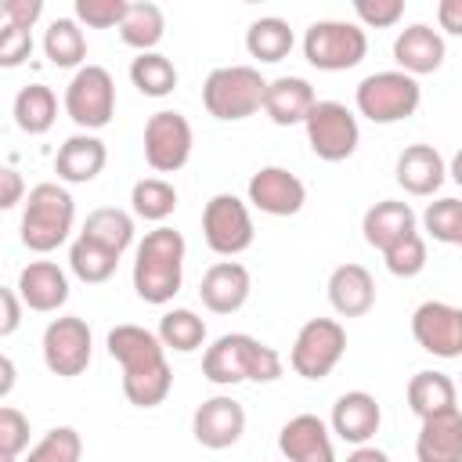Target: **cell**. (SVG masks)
<instances>
[{"mask_svg":"<svg viewBox=\"0 0 462 462\" xmlns=\"http://www.w3.org/2000/svg\"><path fill=\"white\" fill-rule=\"evenodd\" d=\"M108 357L123 368V397L134 408H159L173 390L166 346L141 325H116L108 332Z\"/></svg>","mask_w":462,"mask_h":462,"instance_id":"1","label":"cell"},{"mask_svg":"<svg viewBox=\"0 0 462 462\" xmlns=\"http://www.w3.org/2000/svg\"><path fill=\"white\" fill-rule=\"evenodd\" d=\"M282 368H285L282 354L249 332H224L202 354V375L213 386L274 383V379H282Z\"/></svg>","mask_w":462,"mask_h":462,"instance_id":"2","label":"cell"},{"mask_svg":"<svg viewBox=\"0 0 462 462\" xmlns=\"http://www.w3.org/2000/svg\"><path fill=\"white\" fill-rule=\"evenodd\" d=\"M184 253L188 245L180 231L166 224L152 227L134 253V292L152 307L170 303L184 282Z\"/></svg>","mask_w":462,"mask_h":462,"instance_id":"3","label":"cell"},{"mask_svg":"<svg viewBox=\"0 0 462 462\" xmlns=\"http://www.w3.org/2000/svg\"><path fill=\"white\" fill-rule=\"evenodd\" d=\"M72 224H76V199L61 184L43 180L29 188L18 224V238L29 253H54L58 245L69 242Z\"/></svg>","mask_w":462,"mask_h":462,"instance_id":"4","label":"cell"},{"mask_svg":"<svg viewBox=\"0 0 462 462\" xmlns=\"http://www.w3.org/2000/svg\"><path fill=\"white\" fill-rule=\"evenodd\" d=\"M263 94H267V79L253 65H220L202 83V105L220 123L249 119L253 112L263 108Z\"/></svg>","mask_w":462,"mask_h":462,"instance_id":"5","label":"cell"},{"mask_svg":"<svg viewBox=\"0 0 462 462\" xmlns=\"http://www.w3.org/2000/svg\"><path fill=\"white\" fill-rule=\"evenodd\" d=\"M354 105L368 123L390 126V123H404L419 112L422 105V87L415 76L401 72V69H386V72H372L357 83L354 90Z\"/></svg>","mask_w":462,"mask_h":462,"instance_id":"6","label":"cell"},{"mask_svg":"<svg viewBox=\"0 0 462 462\" xmlns=\"http://www.w3.org/2000/svg\"><path fill=\"white\" fill-rule=\"evenodd\" d=\"M368 54V36L357 22L321 18L303 32V58L321 72H346Z\"/></svg>","mask_w":462,"mask_h":462,"instance_id":"7","label":"cell"},{"mask_svg":"<svg viewBox=\"0 0 462 462\" xmlns=\"http://www.w3.org/2000/svg\"><path fill=\"white\" fill-rule=\"evenodd\" d=\"M65 116L83 130L94 134L112 123L116 116V79L105 65H83L72 72L65 87Z\"/></svg>","mask_w":462,"mask_h":462,"instance_id":"8","label":"cell"},{"mask_svg":"<svg viewBox=\"0 0 462 462\" xmlns=\"http://www.w3.org/2000/svg\"><path fill=\"white\" fill-rule=\"evenodd\" d=\"M346 354V328L336 318H310L300 325L292 350H289V365L300 379H325L332 375V368L343 361Z\"/></svg>","mask_w":462,"mask_h":462,"instance_id":"9","label":"cell"},{"mask_svg":"<svg viewBox=\"0 0 462 462\" xmlns=\"http://www.w3.org/2000/svg\"><path fill=\"white\" fill-rule=\"evenodd\" d=\"M307 144L321 162H343L357 152L361 144V126L357 116L343 101H318L303 123Z\"/></svg>","mask_w":462,"mask_h":462,"instance_id":"10","label":"cell"},{"mask_svg":"<svg viewBox=\"0 0 462 462\" xmlns=\"http://www.w3.org/2000/svg\"><path fill=\"white\" fill-rule=\"evenodd\" d=\"M195 144V130L184 112L177 108H159L144 123V162L155 173H177L188 166Z\"/></svg>","mask_w":462,"mask_h":462,"instance_id":"11","label":"cell"},{"mask_svg":"<svg viewBox=\"0 0 462 462\" xmlns=\"http://www.w3.org/2000/svg\"><path fill=\"white\" fill-rule=\"evenodd\" d=\"M253 217H249V206L231 195V191H220L206 202L202 209V238L206 245L217 253V256H238L253 245Z\"/></svg>","mask_w":462,"mask_h":462,"instance_id":"12","label":"cell"},{"mask_svg":"<svg viewBox=\"0 0 462 462\" xmlns=\"http://www.w3.org/2000/svg\"><path fill=\"white\" fill-rule=\"evenodd\" d=\"M40 350H43V365L61 375V379H76L87 372L90 365V354H94V336H90V325L76 314H61L54 318L47 328H43V339H40Z\"/></svg>","mask_w":462,"mask_h":462,"instance_id":"13","label":"cell"},{"mask_svg":"<svg viewBox=\"0 0 462 462\" xmlns=\"http://www.w3.org/2000/svg\"><path fill=\"white\" fill-rule=\"evenodd\" d=\"M411 336L433 357H462V307L444 300H426L411 310Z\"/></svg>","mask_w":462,"mask_h":462,"instance_id":"14","label":"cell"},{"mask_svg":"<svg viewBox=\"0 0 462 462\" xmlns=\"http://www.w3.org/2000/svg\"><path fill=\"white\" fill-rule=\"evenodd\" d=\"M245 195H249L253 209H260L267 217H296L307 202V184L296 173H289L285 166H260L249 177Z\"/></svg>","mask_w":462,"mask_h":462,"instance_id":"15","label":"cell"},{"mask_svg":"<svg viewBox=\"0 0 462 462\" xmlns=\"http://www.w3.org/2000/svg\"><path fill=\"white\" fill-rule=\"evenodd\" d=\"M191 433H195V440L202 448L224 451V448L242 440V433H245V408L235 397H227V393L206 397L195 408V415H191Z\"/></svg>","mask_w":462,"mask_h":462,"instance_id":"16","label":"cell"},{"mask_svg":"<svg viewBox=\"0 0 462 462\" xmlns=\"http://www.w3.org/2000/svg\"><path fill=\"white\" fill-rule=\"evenodd\" d=\"M278 451L285 462H336L332 430L325 419L300 411L278 430Z\"/></svg>","mask_w":462,"mask_h":462,"instance_id":"17","label":"cell"},{"mask_svg":"<svg viewBox=\"0 0 462 462\" xmlns=\"http://www.w3.org/2000/svg\"><path fill=\"white\" fill-rule=\"evenodd\" d=\"M379 422H383V408H379V401L368 390H346V393H339L336 404H332V415H328V430L339 440L354 444V448L368 444L379 433Z\"/></svg>","mask_w":462,"mask_h":462,"instance_id":"18","label":"cell"},{"mask_svg":"<svg viewBox=\"0 0 462 462\" xmlns=\"http://www.w3.org/2000/svg\"><path fill=\"white\" fill-rule=\"evenodd\" d=\"M249 292H253V278L238 260H217L213 267H206V274L199 282V300L213 314L242 310Z\"/></svg>","mask_w":462,"mask_h":462,"instance_id":"19","label":"cell"},{"mask_svg":"<svg viewBox=\"0 0 462 462\" xmlns=\"http://www.w3.org/2000/svg\"><path fill=\"white\" fill-rule=\"evenodd\" d=\"M444 54H448L444 36L433 25H426V22H411L393 40V61H397V69L408 72V76H415V79L437 72L444 65Z\"/></svg>","mask_w":462,"mask_h":462,"instance_id":"20","label":"cell"},{"mask_svg":"<svg viewBox=\"0 0 462 462\" xmlns=\"http://www.w3.org/2000/svg\"><path fill=\"white\" fill-rule=\"evenodd\" d=\"M18 296L36 314H54L69 300V274L54 260H32L18 271Z\"/></svg>","mask_w":462,"mask_h":462,"instance_id":"21","label":"cell"},{"mask_svg":"<svg viewBox=\"0 0 462 462\" xmlns=\"http://www.w3.org/2000/svg\"><path fill=\"white\" fill-rule=\"evenodd\" d=\"M393 177H397V184L404 188V195L426 199V195L440 191V184L448 180V162H444V155H440L433 144H408V148L397 155Z\"/></svg>","mask_w":462,"mask_h":462,"instance_id":"22","label":"cell"},{"mask_svg":"<svg viewBox=\"0 0 462 462\" xmlns=\"http://www.w3.org/2000/svg\"><path fill=\"white\" fill-rule=\"evenodd\" d=\"M108 162V148L97 134H72L61 141L58 155H54V173L65 184H90Z\"/></svg>","mask_w":462,"mask_h":462,"instance_id":"23","label":"cell"},{"mask_svg":"<svg viewBox=\"0 0 462 462\" xmlns=\"http://www.w3.org/2000/svg\"><path fill=\"white\" fill-rule=\"evenodd\" d=\"M328 303L339 318H361L375 307V278L365 263H339L328 274Z\"/></svg>","mask_w":462,"mask_h":462,"instance_id":"24","label":"cell"},{"mask_svg":"<svg viewBox=\"0 0 462 462\" xmlns=\"http://www.w3.org/2000/svg\"><path fill=\"white\" fill-rule=\"evenodd\" d=\"M415 224H419V217H415V209H411L408 202H401V199H383V202H375V206L365 209V217H361V235H365V242H368L372 249L386 253L393 242H401V238H408L411 231H419Z\"/></svg>","mask_w":462,"mask_h":462,"instance_id":"25","label":"cell"},{"mask_svg":"<svg viewBox=\"0 0 462 462\" xmlns=\"http://www.w3.org/2000/svg\"><path fill=\"white\" fill-rule=\"evenodd\" d=\"M318 105L314 87L303 76H278L267 79V94H263V112L274 126H296L307 123L310 108Z\"/></svg>","mask_w":462,"mask_h":462,"instance_id":"26","label":"cell"},{"mask_svg":"<svg viewBox=\"0 0 462 462\" xmlns=\"http://www.w3.org/2000/svg\"><path fill=\"white\" fill-rule=\"evenodd\" d=\"M419 462H462V411L451 408L444 415L422 419L415 437Z\"/></svg>","mask_w":462,"mask_h":462,"instance_id":"27","label":"cell"},{"mask_svg":"<svg viewBox=\"0 0 462 462\" xmlns=\"http://www.w3.org/2000/svg\"><path fill=\"white\" fill-rule=\"evenodd\" d=\"M404 401H408L411 415H419V422H422V419H433V415H444V411L458 408V404H455V401H458V386H455L451 375L426 368V372H415V375L408 379Z\"/></svg>","mask_w":462,"mask_h":462,"instance_id":"28","label":"cell"},{"mask_svg":"<svg viewBox=\"0 0 462 462\" xmlns=\"http://www.w3.org/2000/svg\"><path fill=\"white\" fill-rule=\"evenodd\" d=\"M11 116H14V126L29 137H40L54 126L58 119V97L47 83H29L14 94V105H11Z\"/></svg>","mask_w":462,"mask_h":462,"instance_id":"29","label":"cell"},{"mask_svg":"<svg viewBox=\"0 0 462 462\" xmlns=\"http://www.w3.org/2000/svg\"><path fill=\"white\" fill-rule=\"evenodd\" d=\"M162 36H166V14H162V7L152 4V0L130 4L126 18L119 25V40L126 47H134L137 54H148V51H155L162 43Z\"/></svg>","mask_w":462,"mask_h":462,"instance_id":"30","label":"cell"},{"mask_svg":"<svg viewBox=\"0 0 462 462\" xmlns=\"http://www.w3.org/2000/svg\"><path fill=\"white\" fill-rule=\"evenodd\" d=\"M79 235H87L90 242H97V245H105V249L123 256L134 245V217L126 209H116V206H97V209L87 213Z\"/></svg>","mask_w":462,"mask_h":462,"instance_id":"31","label":"cell"},{"mask_svg":"<svg viewBox=\"0 0 462 462\" xmlns=\"http://www.w3.org/2000/svg\"><path fill=\"white\" fill-rule=\"evenodd\" d=\"M43 54L58 69H83L87 61V36L76 18H54L43 29Z\"/></svg>","mask_w":462,"mask_h":462,"instance_id":"32","label":"cell"},{"mask_svg":"<svg viewBox=\"0 0 462 462\" xmlns=\"http://www.w3.org/2000/svg\"><path fill=\"white\" fill-rule=\"evenodd\" d=\"M292 43H296V36H292L289 22L285 18H274V14L271 18H256L245 29V51H249V58H256L263 65H274V61L289 58Z\"/></svg>","mask_w":462,"mask_h":462,"instance_id":"33","label":"cell"},{"mask_svg":"<svg viewBox=\"0 0 462 462\" xmlns=\"http://www.w3.org/2000/svg\"><path fill=\"white\" fill-rule=\"evenodd\" d=\"M177 209V188L166 177H141L130 188V213L148 220V224H162L166 217H173Z\"/></svg>","mask_w":462,"mask_h":462,"instance_id":"34","label":"cell"},{"mask_svg":"<svg viewBox=\"0 0 462 462\" xmlns=\"http://www.w3.org/2000/svg\"><path fill=\"white\" fill-rule=\"evenodd\" d=\"M69 267H72V274H76L79 282L101 285V282H108V278L116 274L119 253H112V249L90 242L87 235H76V242L69 245Z\"/></svg>","mask_w":462,"mask_h":462,"instance_id":"35","label":"cell"},{"mask_svg":"<svg viewBox=\"0 0 462 462\" xmlns=\"http://www.w3.org/2000/svg\"><path fill=\"white\" fill-rule=\"evenodd\" d=\"M155 336L173 354H195L206 343V321L188 307H173V310H166L159 318V332Z\"/></svg>","mask_w":462,"mask_h":462,"instance_id":"36","label":"cell"},{"mask_svg":"<svg viewBox=\"0 0 462 462\" xmlns=\"http://www.w3.org/2000/svg\"><path fill=\"white\" fill-rule=\"evenodd\" d=\"M177 65L159 54V51H148V54H137L130 61V83L144 94V97H166L177 90Z\"/></svg>","mask_w":462,"mask_h":462,"instance_id":"37","label":"cell"},{"mask_svg":"<svg viewBox=\"0 0 462 462\" xmlns=\"http://www.w3.org/2000/svg\"><path fill=\"white\" fill-rule=\"evenodd\" d=\"M422 231L433 242L462 245V199H437L422 209Z\"/></svg>","mask_w":462,"mask_h":462,"instance_id":"38","label":"cell"},{"mask_svg":"<svg viewBox=\"0 0 462 462\" xmlns=\"http://www.w3.org/2000/svg\"><path fill=\"white\" fill-rule=\"evenodd\" d=\"M79 455H83V437L72 426H54L29 448L25 462H79Z\"/></svg>","mask_w":462,"mask_h":462,"instance_id":"39","label":"cell"},{"mask_svg":"<svg viewBox=\"0 0 462 462\" xmlns=\"http://www.w3.org/2000/svg\"><path fill=\"white\" fill-rule=\"evenodd\" d=\"M383 263H386V271L393 278H415V274H422V267H426V238L419 231H411L408 238L393 242L383 253Z\"/></svg>","mask_w":462,"mask_h":462,"instance_id":"40","label":"cell"},{"mask_svg":"<svg viewBox=\"0 0 462 462\" xmlns=\"http://www.w3.org/2000/svg\"><path fill=\"white\" fill-rule=\"evenodd\" d=\"M126 0H76V22L90 29H119L126 18Z\"/></svg>","mask_w":462,"mask_h":462,"instance_id":"41","label":"cell"},{"mask_svg":"<svg viewBox=\"0 0 462 462\" xmlns=\"http://www.w3.org/2000/svg\"><path fill=\"white\" fill-rule=\"evenodd\" d=\"M25 448H29V419L14 404H4L0 408V462L18 458Z\"/></svg>","mask_w":462,"mask_h":462,"instance_id":"42","label":"cell"},{"mask_svg":"<svg viewBox=\"0 0 462 462\" xmlns=\"http://www.w3.org/2000/svg\"><path fill=\"white\" fill-rule=\"evenodd\" d=\"M361 29H390L404 18V0H354Z\"/></svg>","mask_w":462,"mask_h":462,"instance_id":"43","label":"cell"},{"mask_svg":"<svg viewBox=\"0 0 462 462\" xmlns=\"http://www.w3.org/2000/svg\"><path fill=\"white\" fill-rule=\"evenodd\" d=\"M29 54H32V32L4 25L0 29V65L4 69H18L22 61H29Z\"/></svg>","mask_w":462,"mask_h":462,"instance_id":"44","label":"cell"},{"mask_svg":"<svg viewBox=\"0 0 462 462\" xmlns=\"http://www.w3.org/2000/svg\"><path fill=\"white\" fill-rule=\"evenodd\" d=\"M0 14H4V25H14V29H29L32 32V25L43 14V0H7L0 7Z\"/></svg>","mask_w":462,"mask_h":462,"instance_id":"45","label":"cell"},{"mask_svg":"<svg viewBox=\"0 0 462 462\" xmlns=\"http://www.w3.org/2000/svg\"><path fill=\"white\" fill-rule=\"evenodd\" d=\"M25 180L14 166H4L0 170V209H14L18 202H25Z\"/></svg>","mask_w":462,"mask_h":462,"instance_id":"46","label":"cell"},{"mask_svg":"<svg viewBox=\"0 0 462 462\" xmlns=\"http://www.w3.org/2000/svg\"><path fill=\"white\" fill-rule=\"evenodd\" d=\"M0 307H4V318H0V336L7 339V336H14V328L22 325V296H18V289H0Z\"/></svg>","mask_w":462,"mask_h":462,"instance_id":"47","label":"cell"},{"mask_svg":"<svg viewBox=\"0 0 462 462\" xmlns=\"http://www.w3.org/2000/svg\"><path fill=\"white\" fill-rule=\"evenodd\" d=\"M437 25L448 36H462V0H440L437 4Z\"/></svg>","mask_w":462,"mask_h":462,"instance_id":"48","label":"cell"},{"mask_svg":"<svg viewBox=\"0 0 462 462\" xmlns=\"http://www.w3.org/2000/svg\"><path fill=\"white\" fill-rule=\"evenodd\" d=\"M346 462H390V455L383 448H375V444H361V448H354L346 455Z\"/></svg>","mask_w":462,"mask_h":462,"instance_id":"49","label":"cell"},{"mask_svg":"<svg viewBox=\"0 0 462 462\" xmlns=\"http://www.w3.org/2000/svg\"><path fill=\"white\" fill-rule=\"evenodd\" d=\"M0 372H4V379H0V397H11V386H14V361L4 354L0 357Z\"/></svg>","mask_w":462,"mask_h":462,"instance_id":"50","label":"cell"},{"mask_svg":"<svg viewBox=\"0 0 462 462\" xmlns=\"http://www.w3.org/2000/svg\"><path fill=\"white\" fill-rule=\"evenodd\" d=\"M448 177H451V180L462 188V148L451 155V162H448Z\"/></svg>","mask_w":462,"mask_h":462,"instance_id":"51","label":"cell"}]
</instances>
